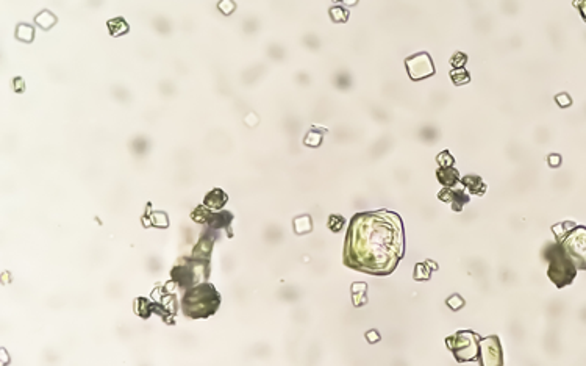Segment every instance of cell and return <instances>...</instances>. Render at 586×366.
I'll list each match as a JSON object with an SVG mask.
<instances>
[{"mask_svg": "<svg viewBox=\"0 0 586 366\" xmlns=\"http://www.w3.org/2000/svg\"><path fill=\"white\" fill-rule=\"evenodd\" d=\"M561 225L565 232L553 228L556 241L566 250V254L574 262L577 269H586V227H580L571 222L569 230H566L568 222H563Z\"/></svg>", "mask_w": 586, "mask_h": 366, "instance_id": "3", "label": "cell"}, {"mask_svg": "<svg viewBox=\"0 0 586 366\" xmlns=\"http://www.w3.org/2000/svg\"><path fill=\"white\" fill-rule=\"evenodd\" d=\"M214 240H216V235L211 237V232L205 230L204 235H202V238H200V241L197 243L196 249H194V257L199 255V258H208V255L211 254Z\"/></svg>", "mask_w": 586, "mask_h": 366, "instance_id": "9", "label": "cell"}, {"mask_svg": "<svg viewBox=\"0 0 586 366\" xmlns=\"http://www.w3.org/2000/svg\"><path fill=\"white\" fill-rule=\"evenodd\" d=\"M438 178L444 183L445 187H450V185H455L458 181V172L452 168H447V169H441L438 171Z\"/></svg>", "mask_w": 586, "mask_h": 366, "instance_id": "11", "label": "cell"}, {"mask_svg": "<svg viewBox=\"0 0 586 366\" xmlns=\"http://www.w3.org/2000/svg\"><path fill=\"white\" fill-rule=\"evenodd\" d=\"M580 5V13L583 14V17L586 19V2H581V4H578Z\"/></svg>", "mask_w": 586, "mask_h": 366, "instance_id": "13", "label": "cell"}, {"mask_svg": "<svg viewBox=\"0 0 586 366\" xmlns=\"http://www.w3.org/2000/svg\"><path fill=\"white\" fill-rule=\"evenodd\" d=\"M372 333H374V332H369V335H368V336H369V339H371V341H375V339H378V335L375 336V335H372Z\"/></svg>", "mask_w": 586, "mask_h": 366, "instance_id": "15", "label": "cell"}, {"mask_svg": "<svg viewBox=\"0 0 586 366\" xmlns=\"http://www.w3.org/2000/svg\"><path fill=\"white\" fill-rule=\"evenodd\" d=\"M227 200H229V197L222 190H213L211 193L207 194L204 205L205 207H210V208H222L224 205L227 203Z\"/></svg>", "mask_w": 586, "mask_h": 366, "instance_id": "10", "label": "cell"}, {"mask_svg": "<svg viewBox=\"0 0 586 366\" xmlns=\"http://www.w3.org/2000/svg\"><path fill=\"white\" fill-rule=\"evenodd\" d=\"M210 268L208 258H182L174 268H172V279L180 285V286H186V290L196 286L202 280H207L205 277L199 276L200 269H207Z\"/></svg>", "mask_w": 586, "mask_h": 366, "instance_id": "6", "label": "cell"}, {"mask_svg": "<svg viewBox=\"0 0 586 366\" xmlns=\"http://www.w3.org/2000/svg\"><path fill=\"white\" fill-rule=\"evenodd\" d=\"M447 346L460 363L477 360L480 354V338L474 332L461 330L447 338Z\"/></svg>", "mask_w": 586, "mask_h": 366, "instance_id": "5", "label": "cell"}, {"mask_svg": "<svg viewBox=\"0 0 586 366\" xmlns=\"http://www.w3.org/2000/svg\"><path fill=\"white\" fill-rule=\"evenodd\" d=\"M220 304V296L211 283H199L186 290L182 307L183 313L192 319L208 318L216 313Z\"/></svg>", "mask_w": 586, "mask_h": 366, "instance_id": "2", "label": "cell"}, {"mask_svg": "<svg viewBox=\"0 0 586 366\" xmlns=\"http://www.w3.org/2000/svg\"><path fill=\"white\" fill-rule=\"evenodd\" d=\"M556 100L560 102V105H569L571 103V99H568V97H565V100H563L561 97H558Z\"/></svg>", "mask_w": 586, "mask_h": 366, "instance_id": "14", "label": "cell"}, {"mask_svg": "<svg viewBox=\"0 0 586 366\" xmlns=\"http://www.w3.org/2000/svg\"><path fill=\"white\" fill-rule=\"evenodd\" d=\"M447 304H449L450 307H452L454 310H458V308L461 307V304H463V301L460 299V297H458V296H455V297H454V301H452V299H449V301H447Z\"/></svg>", "mask_w": 586, "mask_h": 366, "instance_id": "12", "label": "cell"}, {"mask_svg": "<svg viewBox=\"0 0 586 366\" xmlns=\"http://www.w3.org/2000/svg\"><path fill=\"white\" fill-rule=\"evenodd\" d=\"M546 257L549 260V271H547L549 279L558 288L571 285L577 276V266L569 258L563 246L558 241L556 244L549 246V249L546 250Z\"/></svg>", "mask_w": 586, "mask_h": 366, "instance_id": "4", "label": "cell"}, {"mask_svg": "<svg viewBox=\"0 0 586 366\" xmlns=\"http://www.w3.org/2000/svg\"><path fill=\"white\" fill-rule=\"evenodd\" d=\"M405 254L402 218L389 210L356 213L347 228L344 265L374 276L391 274Z\"/></svg>", "mask_w": 586, "mask_h": 366, "instance_id": "1", "label": "cell"}, {"mask_svg": "<svg viewBox=\"0 0 586 366\" xmlns=\"http://www.w3.org/2000/svg\"><path fill=\"white\" fill-rule=\"evenodd\" d=\"M480 363L482 364H502L504 363V355H502V348H500V341L497 336H489L483 338L480 341Z\"/></svg>", "mask_w": 586, "mask_h": 366, "instance_id": "8", "label": "cell"}, {"mask_svg": "<svg viewBox=\"0 0 586 366\" xmlns=\"http://www.w3.org/2000/svg\"><path fill=\"white\" fill-rule=\"evenodd\" d=\"M407 69L413 80H422L425 77H430L435 74V67L432 63V58L427 54H417L414 57H410L407 61Z\"/></svg>", "mask_w": 586, "mask_h": 366, "instance_id": "7", "label": "cell"}]
</instances>
